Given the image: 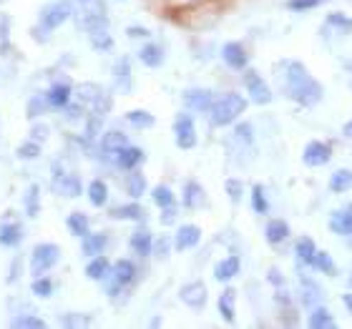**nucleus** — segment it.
<instances>
[{
	"label": "nucleus",
	"mask_w": 352,
	"mask_h": 329,
	"mask_svg": "<svg viewBox=\"0 0 352 329\" xmlns=\"http://www.w3.org/2000/svg\"><path fill=\"white\" fill-rule=\"evenodd\" d=\"M136 279V264L131 259H118L113 266H111L109 274V297H116L124 286H129Z\"/></svg>",
	"instance_id": "7"
},
{
	"label": "nucleus",
	"mask_w": 352,
	"mask_h": 329,
	"mask_svg": "<svg viewBox=\"0 0 352 329\" xmlns=\"http://www.w3.org/2000/svg\"><path fill=\"white\" fill-rule=\"evenodd\" d=\"M60 259V247L53 242H43L38 244L36 249H33V254H30V274L33 277H43V274H48V271L58 264Z\"/></svg>",
	"instance_id": "5"
},
{
	"label": "nucleus",
	"mask_w": 352,
	"mask_h": 329,
	"mask_svg": "<svg viewBox=\"0 0 352 329\" xmlns=\"http://www.w3.org/2000/svg\"><path fill=\"white\" fill-rule=\"evenodd\" d=\"M217 309H219L221 319L227 324H232L236 319V292L234 289H224L217 299Z\"/></svg>",
	"instance_id": "23"
},
{
	"label": "nucleus",
	"mask_w": 352,
	"mask_h": 329,
	"mask_svg": "<svg viewBox=\"0 0 352 329\" xmlns=\"http://www.w3.org/2000/svg\"><path fill=\"white\" fill-rule=\"evenodd\" d=\"M199 242H201V229H199L197 224H182V227L176 229V234H174L176 251H189V249H194Z\"/></svg>",
	"instance_id": "16"
},
{
	"label": "nucleus",
	"mask_w": 352,
	"mask_h": 329,
	"mask_svg": "<svg viewBox=\"0 0 352 329\" xmlns=\"http://www.w3.org/2000/svg\"><path fill=\"white\" fill-rule=\"evenodd\" d=\"M15 329H45V322L36 315H21L13 319Z\"/></svg>",
	"instance_id": "47"
},
{
	"label": "nucleus",
	"mask_w": 352,
	"mask_h": 329,
	"mask_svg": "<svg viewBox=\"0 0 352 329\" xmlns=\"http://www.w3.org/2000/svg\"><path fill=\"white\" fill-rule=\"evenodd\" d=\"M51 103H48V95L45 93H38V95H33L28 101V113L25 116L28 118H38V116H43L45 113V109H48Z\"/></svg>",
	"instance_id": "44"
},
{
	"label": "nucleus",
	"mask_w": 352,
	"mask_h": 329,
	"mask_svg": "<svg viewBox=\"0 0 352 329\" xmlns=\"http://www.w3.org/2000/svg\"><path fill=\"white\" fill-rule=\"evenodd\" d=\"M244 88H247V93H250L252 103H257V106H270V103H272V95H274V93H272L270 83L264 81L257 71L244 68Z\"/></svg>",
	"instance_id": "8"
},
{
	"label": "nucleus",
	"mask_w": 352,
	"mask_h": 329,
	"mask_svg": "<svg viewBox=\"0 0 352 329\" xmlns=\"http://www.w3.org/2000/svg\"><path fill=\"white\" fill-rule=\"evenodd\" d=\"M179 299L186 304V307L191 309H204L206 299H209V292H206V284L204 282H199V279H194V282H186V284L179 289Z\"/></svg>",
	"instance_id": "12"
},
{
	"label": "nucleus",
	"mask_w": 352,
	"mask_h": 329,
	"mask_svg": "<svg viewBox=\"0 0 352 329\" xmlns=\"http://www.w3.org/2000/svg\"><path fill=\"white\" fill-rule=\"evenodd\" d=\"M30 133H33V136H30V139H33V141H38V144H41V141H45V139H48V126H43V124H36V126H33V128H30Z\"/></svg>",
	"instance_id": "53"
},
{
	"label": "nucleus",
	"mask_w": 352,
	"mask_h": 329,
	"mask_svg": "<svg viewBox=\"0 0 352 329\" xmlns=\"http://www.w3.org/2000/svg\"><path fill=\"white\" fill-rule=\"evenodd\" d=\"M126 194L131 198H141L144 194H146V176L139 174L136 168L133 171H129V176H126Z\"/></svg>",
	"instance_id": "34"
},
{
	"label": "nucleus",
	"mask_w": 352,
	"mask_h": 329,
	"mask_svg": "<svg viewBox=\"0 0 352 329\" xmlns=\"http://www.w3.org/2000/svg\"><path fill=\"white\" fill-rule=\"evenodd\" d=\"M151 198H154V204L159 206V209H166V206L176 204L174 191H171L169 186H164V183H159V186H154V189H151Z\"/></svg>",
	"instance_id": "42"
},
{
	"label": "nucleus",
	"mask_w": 352,
	"mask_h": 329,
	"mask_svg": "<svg viewBox=\"0 0 352 329\" xmlns=\"http://www.w3.org/2000/svg\"><path fill=\"white\" fill-rule=\"evenodd\" d=\"M174 141L182 151H191V148L197 146V141H199L197 121H194V116L186 113V111L174 118Z\"/></svg>",
	"instance_id": "6"
},
{
	"label": "nucleus",
	"mask_w": 352,
	"mask_h": 329,
	"mask_svg": "<svg viewBox=\"0 0 352 329\" xmlns=\"http://www.w3.org/2000/svg\"><path fill=\"white\" fill-rule=\"evenodd\" d=\"M88 201L96 206V209H101V206L109 204V186H106V181H101V179H94V181L88 183Z\"/></svg>",
	"instance_id": "33"
},
{
	"label": "nucleus",
	"mask_w": 352,
	"mask_h": 329,
	"mask_svg": "<svg viewBox=\"0 0 352 329\" xmlns=\"http://www.w3.org/2000/svg\"><path fill=\"white\" fill-rule=\"evenodd\" d=\"M279 68H282V88H285L287 98H292L294 103H300L305 109H312V106L322 101V83L309 73L305 63H300V60H282Z\"/></svg>",
	"instance_id": "1"
},
{
	"label": "nucleus",
	"mask_w": 352,
	"mask_h": 329,
	"mask_svg": "<svg viewBox=\"0 0 352 329\" xmlns=\"http://www.w3.org/2000/svg\"><path fill=\"white\" fill-rule=\"evenodd\" d=\"M247 111V98L239 93H221L214 98L212 109L206 111V116H209V124L217 126V128H224V126H232L236 124L242 113Z\"/></svg>",
	"instance_id": "2"
},
{
	"label": "nucleus",
	"mask_w": 352,
	"mask_h": 329,
	"mask_svg": "<svg viewBox=\"0 0 352 329\" xmlns=\"http://www.w3.org/2000/svg\"><path fill=\"white\" fill-rule=\"evenodd\" d=\"M342 304H345V309L352 315V294H345V297H342Z\"/></svg>",
	"instance_id": "57"
},
{
	"label": "nucleus",
	"mask_w": 352,
	"mask_h": 329,
	"mask_svg": "<svg viewBox=\"0 0 352 329\" xmlns=\"http://www.w3.org/2000/svg\"><path fill=\"white\" fill-rule=\"evenodd\" d=\"M234 141L239 144V146H244V151H250L252 156H254V126L252 124H236L234 128Z\"/></svg>",
	"instance_id": "35"
},
{
	"label": "nucleus",
	"mask_w": 352,
	"mask_h": 329,
	"mask_svg": "<svg viewBox=\"0 0 352 329\" xmlns=\"http://www.w3.org/2000/svg\"><path fill=\"white\" fill-rule=\"evenodd\" d=\"M111 274V262L103 254L91 256V262L86 264V277L94 279V282H106Z\"/></svg>",
	"instance_id": "28"
},
{
	"label": "nucleus",
	"mask_w": 352,
	"mask_h": 329,
	"mask_svg": "<svg viewBox=\"0 0 352 329\" xmlns=\"http://www.w3.org/2000/svg\"><path fill=\"white\" fill-rule=\"evenodd\" d=\"M324 28H332V33H338V36H350L352 18H347L342 13H330L324 18Z\"/></svg>",
	"instance_id": "36"
},
{
	"label": "nucleus",
	"mask_w": 352,
	"mask_h": 329,
	"mask_svg": "<svg viewBox=\"0 0 352 329\" xmlns=\"http://www.w3.org/2000/svg\"><path fill=\"white\" fill-rule=\"evenodd\" d=\"M315 269L322 271V274H327V277H335V274H338V264L332 262L330 254H324V251H317Z\"/></svg>",
	"instance_id": "48"
},
{
	"label": "nucleus",
	"mask_w": 352,
	"mask_h": 329,
	"mask_svg": "<svg viewBox=\"0 0 352 329\" xmlns=\"http://www.w3.org/2000/svg\"><path fill=\"white\" fill-rule=\"evenodd\" d=\"M221 60L227 63L232 71H244L250 66V53L239 41H229V43L221 45Z\"/></svg>",
	"instance_id": "13"
},
{
	"label": "nucleus",
	"mask_w": 352,
	"mask_h": 329,
	"mask_svg": "<svg viewBox=\"0 0 352 329\" xmlns=\"http://www.w3.org/2000/svg\"><path fill=\"white\" fill-rule=\"evenodd\" d=\"M217 95L212 91H206V88H189V91H184L182 101L184 106L189 111H197V113H206V111L212 109V103Z\"/></svg>",
	"instance_id": "14"
},
{
	"label": "nucleus",
	"mask_w": 352,
	"mask_h": 329,
	"mask_svg": "<svg viewBox=\"0 0 352 329\" xmlns=\"http://www.w3.org/2000/svg\"><path fill=\"white\" fill-rule=\"evenodd\" d=\"M113 78H116V88H118V91L129 93V91H131V86H133L131 60H129V58H118L116 66H113Z\"/></svg>",
	"instance_id": "30"
},
{
	"label": "nucleus",
	"mask_w": 352,
	"mask_h": 329,
	"mask_svg": "<svg viewBox=\"0 0 352 329\" xmlns=\"http://www.w3.org/2000/svg\"><path fill=\"white\" fill-rule=\"evenodd\" d=\"M345 136L347 139H352V121H347L345 124Z\"/></svg>",
	"instance_id": "58"
},
{
	"label": "nucleus",
	"mask_w": 352,
	"mask_h": 329,
	"mask_svg": "<svg viewBox=\"0 0 352 329\" xmlns=\"http://www.w3.org/2000/svg\"><path fill=\"white\" fill-rule=\"evenodd\" d=\"M164 58H166V53L159 43H144L139 51V60L144 63L146 68H159L164 66Z\"/></svg>",
	"instance_id": "26"
},
{
	"label": "nucleus",
	"mask_w": 352,
	"mask_h": 329,
	"mask_svg": "<svg viewBox=\"0 0 352 329\" xmlns=\"http://www.w3.org/2000/svg\"><path fill=\"white\" fill-rule=\"evenodd\" d=\"M45 95H48V103L53 109H66L74 98V88H71V83H53Z\"/></svg>",
	"instance_id": "24"
},
{
	"label": "nucleus",
	"mask_w": 352,
	"mask_h": 329,
	"mask_svg": "<svg viewBox=\"0 0 352 329\" xmlns=\"http://www.w3.org/2000/svg\"><path fill=\"white\" fill-rule=\"evenodd\" d=\"M289 224L285 219H270L267 221V227H264V239L272 244V247H277V244L287 242L289 239Z\"/></svg>",
	"instance_id": "21"
},
{
	"label": "nucleus",
	"mask_w": 352,
	"mask_h": 329,
	"mask_svg": "<svg viewBox=\"0 0 352 329\" xmlns=\"http://www.w3.org/2000/svg\"><path fill=\"white\" fill-rule=\"evenodd\" d=\"M94 322L88 315H78V312H71V315L60 317V327H88Z\"/></svg>",
	"instance_id": "50"
},
{
	"label": "nucleus",
	"mask_w": 352,
	"mask_h": 329,
	"mask_svg": "<svg viewBox=\"0 0 352 329\" xmlns=\"http://www.w3.org/2000/svg\"><path fill=\"white\" fill-rule=\"evenodd\" d=\"M317 244L309 239V236H300L297 242H294V254H297V259H300V264H305V266H312L315 269V259H317Z\"/></svg>",
	"instance_id": "22"
},
{
	"label": "nucleus",
	"mask_w": 352,
	"mask_h": 329,
	"mask_svg": "<svg viewBox=\"0 0 352 329\" xmlns=\"http://www.w3.org/2000/svg\"><path fill=\"white\" fill-rule=\"evenodd\" d=\"M129 38H148V30L141 28V25H131V28H126Z\"/></svg>",
	"instance_id": "54"
},
{
	"label": "nucleus",
	"mask_w": 352,
	"mask_h": 329,
	"mask_svg": "<svg viewBox=\"0 0 352 329\" xmlns=\"http://www.w3.org/2000/svg\"><path fill=\"white\" fill-rule=\"evenodd\" d=\"M267 279H270V284H277V286L285 284V279H282V274H279L277 269H272V271H270V277H267Z\"/></svg>",
	"instance_id": "56"
},
{
	"label": "nucleus",
	"mask_w": 352,
	"mask_h": 329,
	"mask_svg": "<svg viewBox=\"0 0 352 329\" xmlns=\"http://www.w3.org/2000/svg\"><path fill=\"white\" fill-rule=\"evenodd\" d=\"M23 239V227L15 224V221H8V224H0V247L13 249L18 247Z\"/></svg>",
	"instance_id": "32"
},
{
	"label": "nucleus",
	"mask_w": 352,
	"mask_h": 329,
	"mask_svg": "<svg viewBox=\"0 0 352 329\" xmlns=\"http://www.w3.org/2000/svg\"><path fill=\"white\" fill-rule=\"evenodd\" d=\"M109 247V236L106 234H91L88 231L86 236L81 239V251H83V256H98V254H103V249Z\"/></svg>",
	"instance_id": "31"
},
{
	"label": "nucleus",
	"mask_w": 352,
	"mask_h": 329,
	"mask_svg": "<svg viewBox=\"0 0 352 329\" xmlns=\"http://www.w3.org/2000/svg\"><path fill=\"white\" fill-rule=\"evenodd\" d=\"M23 206H25V214H28L30 219H36L38 214H41V189H38V183H30L28 186L25 196H23Z\"/></svg>",
	"instance_id": "37"
},
{
	"label": "nucleus",
	"mask_w": 352,
	"mask_h": 329,
	"mask_svg": "<svg viewBox=\"0 0 352 329\" xmlns=\"http://www.w3.org/2000/svg\"><path fill=\"white\" fill-rule=\"evenodd\" d=\"M53 189L58 191L60 196L78 198L83 194V183L76 174H71V171H60V168L56 166V174H53Z\"/></svg>",
	"instance_id": "11"
},
{
	"label": "nucleus",
	"mask_w": 352,
	"mask_h": 329,
	"mask_svg": "<svg viewBox=\"0 0 352 329\" xmlns=\"http://www.w3.org/2000/svg\"><path fill=\"white\" fill-rule=\"evenodd\" d=\"M252 212L259 214V216L270 214V198L264 194L262 183H254V186H252Z\"/></svg>",
	"instance_id": "40"
},
{
	"label": "nucleus",
	"mask_w": 352,
	"mask_h": 329,
	"mask_svg": "<svg viewBox=\"0 0 352 329\" xmlns=\"http://www.w3.org/2000/svg\"><path fill=\"white\" fill-rule=\"evenodd\" d=\"M206 201V191L201 189V183L189 179V181H184V191H182V204L184 209H201Z\"/></svg>",
	"instance_id": "17"
},
{
	"label": "nucleus",
	"mask_w": 352,
	"mask_h": 329,
	"mask_svg": "<svg viewBox=\"0 0 352 329\" xmlns=\"http://www.w3.org/2000/svg\"><path fill=\"white\" fill-rule=\"evenodd\" d=\"M335 317H332V312L327 307H322V304H317V307L309 309V315H307V327L312 329H330L335 327Z\"/></svg>",
	"instance_id": "27"
},
{
	"label": "nucleus",
	"mask_w": 352,
	"mask_h": 329,
	"mask_svg": "<svg viewBox=\"0 0 352 329\" xmlns=\"http://www.w3.org/2000/svg\"><path fill=\"white\" fill-rule=\"evenodd\" d=\"M300 284H302V302H305V307L307 309L317 307L322 302V286L317 284L315 279L305 277V274L300 277Z\"/></svg>",
	"instance_id": "25"
},
{
	"label": "nucleus",
	"mask_w": 352,
	"mask_h": 329,
	"mask_svg": "<svg viewBox=\"0 0 352 329\" xmlns=\"http://www.w3.org/2000/svg\"><path fill=\"white\" fill-rule=\"evenodd\" d=\"M129 146V136L121 131H106L98 141V151L103 154V159H109V161H116V156L121 148Z\"/></svg>",
	"instance_id": "15"
},
{
	"label": "nucleus",
	"mask_w": 352,
	"mask_h": 329,
	"mask_svg": "<svg viewBox=\"0 0 352 329\" xmlns=\"http://www.w3.org/2000/svg\"><path fill=\"white\" fill-rule=\"evenodd\" d=\"M91 45H94L98 53H109L113 48V38H111L109 30H101V33H94V36H88Z\"/></svg>",
	"instance_id": "45"
},
{
	"label": "nucleus",
	"mask_w": 352,
	"mask_h": 329,
	"mask_svg": "<svg viewBox=\"0 0 352 329\" xmlns=\"http://www.w3.org/2000/svg\"><path fill=\"white\" fill-rule=\"evenodd\" d=\"M76 101L83 103L91 113H101L106 116L111 109H113V98H111L109 91H103L98 83H81V86L74 88Z\"/></svg>",
	"instance_id": "3"
},
{
	"label": "nucleus",
	"mask_w": 352,
	"mask_h": 329,
	"mask_svg": "<svg viewBox=\"0 0 352 329\" xmlns=\"http://www.w3.org/2000/svg\"><path fill=\"white\" fill-rule=\"evenodd\" d=\"M330 159H332V146L320 139H312L307 146H305V151H302V161L309 168L324 166V163H330Z\"/></svg>",
	"instance_id": "9"
},
{
	"label": "nucleus",
	"mask_w": 352,
	"mask_h": 329,
	"mask_svg": "<svg viewBox=\"0 0 352 329\" xmlns=\"http://www.w3.org/2000/svg\"><path fill=\"white\" fill-rule=\"evenodd\" d=\"M176 216H179V209L174 206H166V209H162V224L164 227H169V224H174Z\"/></svg>",
	"instance_id": "52"
},
{
	"label": "nucleus",
	"mask_w": 352,
	"mask_h": 329,
	"mask_svg": "<svg viewBox=\"0 0 352 329\" xmlns=\"http://www.w3.org/2000/svg\"><path fill=\"white\" fill-rule=\"evenodd\" d=\"M126 121H129L133 128H151V126L156 124L154 113H148V111H144V109L129 111V113H126Z\"/></svg>",
	"instance_id": "41"
},
{
	"label": "nucleus",
	"mask_w": 352,
	"mask_h": 329,
	"mask_svg": "<svg viewBox=\"0 0 352 329\" xmlns=\"http://www.w3.org/2000/svg\"><path fill=\"white\" fill-rule=\"evenodd\" d=\"M176 3H191V0H176Z\"/></svg>",
	"instance_id": "59"
},
{
	"label": "nucleus",
	"mask_w": 352,
	"mask_h": 329,
	"mask_svg": "<svg viewBox=\"0 0 352 329\" xmlns=\"http://www.w3.org/2000/svg\"><path fill=\"white\" fill-rule=\"evenodd\" d=\"M239 271H242V262H239L236 254H229L214 264V279H217V282H232Z\"/></svg>",
	"instance_id": "18"
},
{
	"label": "nucleus",
	"mask_w": 352,
	"mask_h": 329,
	"mask_svg": "<svg viewBox=\"0 0 352 329\" xmlns=\"http://www.w3.org/2000/svg\"><path fill=\"white\" fill-rule=\"evenodd\" d=\"M352 189V171L350 168H340L330 176V191L332 194H345Z\"/></svg>",
	"instance_id": "38"
},
{
	"label": "nucleus",
	"mask_w": 352,
	"mask_h": 329,
	"mask_svg": "<svg viewBox=\"0 0 352 329\" xmlns=\"http://www.w3.org/2000/svg\"><path fill=\"white\" fill-rule=\"evenodd\" d=\"M224 189H227L229 198H232L234 204H239V201H242L244 186H242V181H239V179H227V181H224Z\"/></svg>",
	"instance_id": "51"
},
{
	"label": "nucleus",
	"mask_w": 352,
	"mask_h": 329,
	"mask_svg": "<svg viewBox=\"0 0 352 329\" xmlns=\"http://www.w3.org/2000/svg\"><path fill=\"white\" fill-rule=\"evenodd\" d=\"M15 154H18V159H21V161H33V159H38V156H41V144L30 139V141H25V144H21Z\"/></svg>",
	"instance_id": "46"
},
{
	"label": "nucleus",
	"mask_w": 352,
	"mask_h": 329,
	"mask_svg": "<svg viewBox=\"0 0 352 329\" xmlns=\"http://www.w3.org/2000/svg\"><path fill=\"white\" fill-rule=\"evenodd\" d=\"M71 15H76L74 0H53V3H48V5L38 13V28L45 30V33H51V30L60 28Z\"/></svg>",
	"instance_id": "4"
},
{
	"label": "nucleus",
	"mask_w": 352,
	"mask_h": 329,
	"mask_svg": "<svg viewBox=\"0 0 352 329\" xmlns=\"http://www.w3.org/2000/svg\"><path fill=\"white\" fill-rule=\"evenodd\" d=\"M53 279L51 277H36L33 279V284H30V292L36 294V297H41V299H45V297H51L53 294Z\"/></svg>",
	"instance_id": "43"
},
{
	"label": "nucleus",
	"mask_w": 352,
	"mask_h": 329,
	"mask_svg": "<svg viewBox=\"0 0 352 329\" xmlns=\"http://www.w3.org/2000/svg\"><path fill=\"white\" fill-rule=\"evenodd\" d=\"M327 227H330L332 234L342 236V239L347 242V247L352 249V204L342 206V209H338V212H332Z\"/></svg>",
	"instance_id": "10"
},
{
	"label": "nucleus",
	"mask_w": 352,
	"mask_h": 329,
	"mask_svg": "<svg viewBox=\"0 0 352 329\" xmlns=\"http://www.w3.org/2000/svg\"><path fill=\"white\" fill-rule=\"evenodd\" d=\"M66 227L71 229L74 236H81L83 239V236L88 234V229H91V224H88V216L83 212H74L66 216Z\"/></svg>",
	"instance_id": "39"
},
{
	"label": "nucleus",
	"mask_w": 352,
	"mask_h": 329,
	"mask_svg": "<svg viewBox=\"0 0 352 329\" xmlns=\"http://www.w3.org/2000/svg\"><path fill=\"white\" fill-rule=\"evenodd\" d=\"M129 247L133 249V254H139V256L154 254V234H151L146 227H139L131 234V239H129Z\"/></svg>",
	"instance_id": "20"
},
{
	"label": "nucleus",
	"mask_w": 352,
	"mask_h": 329,
	"mask_svg": "<svg viewBox=\"0 0 352 329\" xmlns=\"http://www.w3.org/2000/svg\"><path fill=\"white\" fill-rule=\"evenodd\" d=\"M111 216L118 221H144L146 219V212L136 204V198H133L131 204H121V206H113L111 209Z\"/></svg>",
	"instance_id": "29"
},
{
	"label": "nucleus",
	"mask_w": 352,
	"mask_h": 329,
	"mask_svg": "<svg viewBox=\"0 0 352 329\" xmlns=\"http://www.w3.org/2000/svg\"><path fill=\"white\" fill-rule=\"evenodd\" d=\"M156 256H166L169 254V239H162V242H154Z\"/></svg>",
	"instance_id": "55"
},
{
	"label": "nucleus",
	"mask_w": 352,
	"mask_h": 329,
	"mask_svg": "<svg viewBox=\"0 0 352 329\" xmlns=\"http://www.w3.org/2000/svg\"><path fill=\"white\" fill-rule=\"evenodd\" d=\"M146 161V154H144V148H139V146H129L126 148H121L118 151V156H116V166L118 168H124V171H133V168H139L141 163Z\"/></svg>",
	"instance_id": "19"
},
{
	"label": "nucleus",
	"mask_w": 352,
	"mask_h": 329,
	"mask_svg": "<svg viewBox=\"0 0 352 329\" xmlns=\"http://www.w3.org/2000/svg\"><path fill=\"white\" fill-rule=\"evenodd\" d=\"M324 3H330V0H287L285 5L289 8V10H294V13H307V10L324 5Z\"/></svg>",
	"instance_id": "49"
}]
</instances>
